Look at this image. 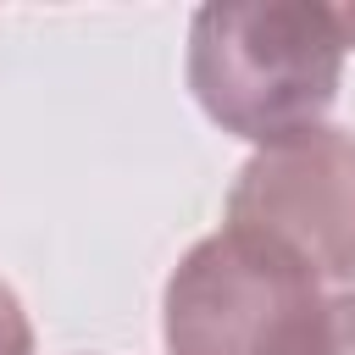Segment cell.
<instances>
[{"mask_svg": "<svg viewBox=\"0 0 355 355\" xmlns=\"http://www.w3.org/2000/svg\"><path fill=\"white\" fill-rule=\"evenodd\" d=\"M349 44L355 6H205L189 33V83L227 133L266 150L322 128Z\"/></svg>", "mask_w": 355, "mask_h": 355, "instance_id": "cell-1", "label": "cell"}, {"mask_svg": "<svg viewBox=\"0 0 355 355\" xmlns=\"http://www.w3.org/2000/svg\"><path fill=\"white\" fill-rule=\"evenodd\" d=\"M316 316V272L233 222L194 244L166 283L172 355H305Z\"/></svg>", "mask_w": 355, "mask_h": 355, "instance_id": "cell-2", "label": "cell"}, {"mask_svg": "<svg viewBox=\"0 0 355 355\" xmlns=\"http://www.w3.org/2000/svg\"><path fill=\"white\" fill-rule=\"evenodd\" d=\"M227 222L266 233L316 277H355V133L311 128L266 144L239 172Z\"/></svg>", "mask_w": 355, "mask_h": 355, "instance_id": "cell-3", "label": "cell"}, {"mask_svg": "<svg viewBox=\"0 0 355 355\" xmlns=\"http://www.w3.org/2000/svg\"><path fill=\"white\" fill-rule=\"evenodd\" d=\"M305 355H355V294L322 300V316H316Z\"/></svg>", "mask_w": 355, "mask_h": 355, "instance_id": "cell-4", "label": "cell"}, {"mask_svg": "<svg viewBox=\"0 0 355 355\" xmlns=\"http://www.w3.org/2000/svg\"><path fill=\"white\" fill-rule=\"evenodd\" d=\"M0 355H33V333H28V316L17 305V294L0 283Z\"/></svg>", "mask_w": 355, "mask_h": 355, "instance_id": "cell-5", "label": "cell"}]
</instances>
